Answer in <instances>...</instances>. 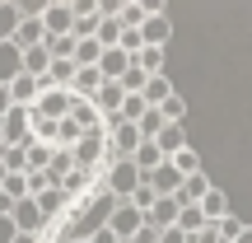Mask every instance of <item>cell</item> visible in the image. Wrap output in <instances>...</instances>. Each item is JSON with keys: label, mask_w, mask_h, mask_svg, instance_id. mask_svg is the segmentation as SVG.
I'll return each mask as SVG.
<instances>
[{"label": "cell", "mask_w": 252, "mask_h": 243, "mask_svg": "<svg viewBox=\"0 0 252 243\" xmlns=\"http://www.w3.org/2000/svg\"><path fill=\"white\" fill-rule=\"evenodd\" d=\"M14 243H42V239H37V234H24V229H19V234H14Z\"/></svg>", "instance_id": "obj_38"}, {"label": "cell", "mask_w": 252, "mask_h": 243, "mask_svg": "<svg viewBox=\"0 0 252 243\" xmlns=\"http://www.w3.org/2000/svg\"><path fill=\"white\" fill-rule=\"evenodd\" d=\"M5 178H9V169H5V159H0V192H5Z\"/></svg>", "instance_id": "obj_39"}, {"label": "cell", "mask_w": 252, "mask_h": 243, "mask_svg": "<svg viewBox=\"0 0 252 243\" xmlns=\"http://www.w3.org/2000/svg\"><path fill=\"white\" fill-rule=\"evenodd\" d=\"M154 145H159L168 159H173V154H182V150H187V126H182V122H168V126H163V136H159Z\"/></svg>", "instance_id": "obj_15"}, {"label": "cell", "mask_w": 252, "mask_h": 243, "mask_svg": "<svg viewBox=\"0 0 252 243\" xmlns=\"http://www.w3.org/2000/svg\"><path fill=\"white\" fill-rule=\"evenodd\" d=\"M42 42H47L42 19H24V24H19V33H14V47H19V52H33V47H42Z\"/></svg>", "instance_id": "obj_13"}, {"label": "cell", "mask_w": 252, "mask_h": 243, "mask_svg": "<svg viewBox=\"0 0 252 243\" xmlns=\"http://www.w3.org/2000/svg\"><path fill=\"white\" fill-rule=\"evenodd\" d=\"M56 178V187H61V182H70L75 173H80V164H75V150H56L52 154V169H47Z\"/></svg>", "instance_id": "obj_19"}, {"label": "cell", "mask_w": 252, "mask_h": 243, "mask_svg": "<svg viewBox=\"0 0 252 243\" xmlns=\"http://www.w3.org/2000/svg\"><path fill=\"white\" fill-rule=\"evenodd\" d=\"M9 108H14V99H9V84H0V122L9 117Z\"/></svg>", "instance_id": "obj_34"}, {"label": "cell", "mask_w": 252, "mask_h": 243, "mask_svg": "<svg viewBox=\"0 0 252 243\" xmlns=\"http://www.w3.org/2000/svg\"><path fill=\"white\" fill-rule=\"evenodd\" d=\"M238 243H252V225H248V229H243V234H238Z\"/></svg>", "instance_id": "obj_40"}, {"label": "cell", "mask_w": 252, "mask_h": 243, "mask_svg": "<svg viewBox=\"0 0 252 243\" xmlns=\"http://www.w3.org/2000/svg\"><path fill=\"white\" fill-rule=\"evenodd\" d=\"M206 225H210V220H206V210H201V206H182V215H178V229H182L187 239H196Z\"/></svg>", "instance_id": "obj_23"}, {"label": "cell", "mask_w": 252, "mask_h": 243, "mask_svg": "<svg viewBox=\"0 0 252 243\" xmlns=\"http://www.w3.org/2000/svg\"><path fill=\"white\" fill-rule=\"evenodd\" d=\"M5 145H9V140H5V122H0V150H5Z\"/></svg>", "instance_id": "obj_41"}, {"label": "cell", "mask_w": 252, "mask_h": 243, "mask_svg": "<svg viewBox=\"0 0 252 243\" xmlns=\"http://www.w3.org/2000/svg\"><path fill=\"white\" fill-rule=\"evenodd\" d=\"M14 206H19V201L9 197V192H0V215H9V220H14Z\"/></svg>", "instance_id": "obj_36"}, {"label": "cell", "mask_w": 252, "mask_h": 243, "mask_svg": "<svg viewBox=\"0 0 252 243\" xmlns=\"http://www.w3.org/2000/svg\"><path fill=\"white\" fill-rule=\"evenodd\" d=\"M52 154H56V150H47V145L28 140V173H33V169H52Z\"/></svg>", "instance_id": "obj_29"}, {"label": "cell", "mask_w": 252, "mask_h": 243, "mask_svg": "<svg viewBox=\"0 0 252 243\" xmlns=\"http://www.w3.org/2000/svg\"><path fill=\"white\" fill-rule=\"evenodd\" d=\"M168 164H173V169L182 173V178H196V173H206V169H201V154L191 150V145H187V150H182V154H173Z\"/></svg>", "instance_id": "obj_24"}, {"label": "cell", "mask_w": 252, "mask_h": 243, "mask_svg": "<svg viewBox=\"0 0 252 243\" xmlns=\"http://www.w3.org/2000/svg\"><path fill=\"white\" fill-rule=\"evenodd\" d=\"M94 108H98L103 112V122H122V108H126V89H122V84H103V89H98V99H94Z\"/></svg>", "instance_id": "obj_5"}, {"label": "cell", "mask_w": 252, "mask_h": 243, "mask_svg": "<svg viewBox=\"0 0 252 243\" xmlns=\"http://www.w3.org/2000/svg\"><path fill=\"white\" fill-rule=\"evenodd\" d=\"M122 19H103L98 24V42H103V52H108V47H122Z\"/></svg>", "instance_id": "obj_28"}, {"label": "cell", "mask_w": 252, "mask_h": 243, "mask_svg": "<svg viewBox=\"0 0 252 243\" xmlns=\"http://www.w3.org/2000/svg\"><path fill=\"white\" fill-rule=\"evenodd\" d=\"M108 145H112V159H135L140 145H145V136H140L135 122H112L108 126Z\"/></svg>", "instance_id": "obj_2"}, {"label": "cell", "mask_w": 252, "mask_h": 243, "mask_svg": "<svg viewBox=\"0 0 252 243\" xmlns=\"http://www.w3.org/2000/svg\"><path fill=\"white\" fill-rule=\"evenodd\" d=\"M178 215H182V201L178 197H159V206H154L145 220H150L154 229H178Z\"/></svg>", "instance_id": "obj_10"}, {"label": "cell", "mask_w": 252, "mask_h": 243, "mask_svg": "<svg viewBox=\"0 0 252 243\" xmlns=\"http://www.w3.org/2000/svg\"><path fill=\"white\" fill-rule=\"evenodd\" d=\"M201 210H206V220H210V225H220V220H229V215H234V210H229V201H224V192H220V187H210V197L201 201Z\"/></svg>", "instance_id": "obj_22"}, {"label": "cell", "mask_w": 252, "mask_h": 243, "mask_svg": "<svg viewBox=\"0 0 252 243\" xmlns=\"http://www.w3.org/2000/svg\"><path fill=\"white\" fill-rule=\"evenodd\" d=\"M131 66H135V56H126L122 47H108V52H103V61H98V70H103V80H112V84H117L122 75L131 70Z\"/></svg>", "instance_id": "obj_9"}, {"label": "cell", "mask_w": 252, "mask_h": 243, "mask_svg": "<svg viewBox=\"0 0 252 243\" xmlns=\"http://www.w3.org/2000/svg\"><path fill=\"white\" fill-rule=\"evenodd\" d=\"M159 243H191V239L182 234V229H163V234H159Z\"/></svg>", "instance_id": "obj_35"}, {"label": "cell", "mask_w": 252, "mask_h": 243, "mask_svg": "<svg viewBox=\"0 0 252 243\" xmlns=\"http://www.w3.org/2000/svg\"><path fill=\"white\" fill-rule=\"evenodd\" d=\"M14 234H19V225L9 215H0V243H14Z\"/></svg>", "instance_id": "obj_32"}, {"label": "cell", "mask_w": 252, "mask_h": 243, "mask_svg": "<svg viewBox=\"0 0 252 243\" xmlns=\"http://www.w3.org/2000/svg\"><path fill=\"white\" fill-rule=\"evenodd\" d=\"M206 197H210V178H206V173L187 178V182H182V192H178V201H182V206H201Z\"/></svg>", "instance_id": "obj_18"}, {"label": "cell", "mask_w": 252, "mask_h": 243, "mask_svg": "<svg viewBox=\"0 0 252 243\" xmlns=\"http://www.w3.org/2000/svg\"><path fill=\"white\" fill-rule=\"evenodd\" d=\"M89 243H122V239H117V234H112V229H98V234H94Z\"/></svg>", "instance_id": "obj_37"}, {"label": "cell", "mask_w": 252, "mask_h": 243, "mask_svg": "<svg viewBox=\"0 0 252 243\" xmlns=\"http://www.w3.org/2000/svg\"><path fill=\"white\" fill-rule=\"evenodd\" d=\"M135 66H140L145 75H163V47H140V56H135Z\"/></svg>", "instance_id": "obj_25"}, {"label": "cell", "mask_w": 252, "mask_h": 243, "mask_svg": "<svg viewBox=\"0 0 252 243\" xmlns=\"http://www.w3.org/2000/svg\"><path fill=\"white\" fill-rule=\"evenodd\" d=\"M191 243H224V239H220V229H215V225H206V229H201V234L191 239Z\"/></svg>", "instance_id": "obj_33"}, {"label": "cell", "mask_w": 252, "mask_h": 243, "mask_svg": "<svg viewBox=\"0 0 252 243\" xmlns=\"http://www.w3.org/2000/svg\"><path fill=\"white\" fill-rule=\"evenodd\" d=\"M159 112H163V117H168V122H187V103H182V94H173V99L163 103Z\"/></svg>", "instance_id": "obj_31"}, {"label": "cell", "mask_w": 252, "mask_h": 243, "mask_svg": "<svg viewBox=\"0 0 252 243\" xmlns=\"http://www.w3.org/2000/svg\"><path fill=\"white\" fill-rule=\"evenodd\" d=\"M163 126H168V117H163L159 108H150V112L140 117V136H145V140H159V136H163Z\"/></svg>", "instance_id": "obj_27"}, {"label": "cell", "mask_w": 252, "mask_h": 243, "mask_svg": "<svg viewBox=\"0 0 252 243\" xmlns=\"http://www.w3.org/2000/svg\"><path fill=\"white\" fill-rule=\"evenodd\" d=\"M98 182H103V192H112L117 201H131L135 192L145 187V173L135 169V159H117V164H112V169L103 173Z\"/></svg>", "instance_id": "obj_1"}, {"label": "cell", "mask_w": 252, "mask_h": 243, "mask_svg": "<svg viewBox=\"0 0 252 243\" xmlns=\"http://www.w3.org/2000/svg\"><path fill=\"white\" fill-rule=\"evenodd\" d=\"M75 42H80V47H75V66H80V70L103 61V42H98V37H75Z\"/></svg>", "instance_id": "obj_21"}, {"label": "cell", "mask_w": 252, "mask_h": 243, "mask_svg": "<svg viewBox=\"0 0 252 243\" xmlns=\"http://www.w3.org/2000/svg\"><path fill=\"white\" fill-rule=\"evenodd\" d=\"M173 94H178V89H173V80H168V75H154V80L145 84V94H140V99L150 103V108H163V103H168Z\"/></svg>", "instance_id": "obj_17"}, {"label": "cell", "mask_w": 252, "mask_h": 243, "mask_svg": "<svg viewBox=\"0 0 252 243\" xmlns=\"http://www.w3.org/2000/svg\"><path fill=\"white\" fill-rule=\"evenodd\" d=\"M215 229H220V239H224V243H238V234H243L248 225H243V220H238V215H229V220H220Z\"/></svg>", "instance_id": "obj_30"}, {"label": "cell", "mask_w": 252, "mask_h": 243, "mask_svg": "<svg viewBox=\"0 0 252 243\" xmlns=\"http://www.w3.org/2000/svg\"><path fill=\"white\" fill-rule=\"evenodd\" d=\"M182 182H187V178H182L173 164H159V169L150 173V187L159 192V197H178V192H182Z\"/></svg>", "instance_id": "obj_7"}, {"label": "cell", "mask_w": 252, "mask_h": 243, "mask_svg": "<svg viewBox=\"0 0 252 243\" xmlns=\"http://www.w3.org/2000/svg\"><path fill=\"white\" fill-rule=\"evenodd\" d=\"M42 28H47V37H75V9H70V0H52L47 14H42Z\"/></svg>", "instance_id": "obj_3"}, {"label": "cell", "mask_w": 252, "mask_h": 243, "mask_svg": "<svg viewBox=\"0 0 252 243\" xmlns=\"http://www.w3.org/2000/svg\"><path fill=\"white\" fill-rule=\"evenodd\" d=\"M19 24H24V9H19V0H0V42H14Z\"/></svg>", "instance_id": "obj_14"}, {"label": "cell", "mask_w": 252, "mask_h": 243, "mask_svg": "<svg viewBox=\"0 0 252 243\" xmlns=\"http://www.w3.org/2000/svg\"><path fill=\"white\" fill-rule=\"evenodd\" d=\"M24 75V52L14 42H0V84H14Z\"/></svg>", "instance_id": "obj_12"}, {"label": "cell", "mask_w": 252, "mask_h": 243, "mask_svg": "<svg viewBox=\"0 0 252 243\" xmlns=\"http://www.w3.org/2000/svg\"><path fill=\"white\" fill-rule=\"evenodd\" d=\"M159 164H168V154H163V150H159L154 140H145V145H140V154H135V169H140L145 178H150V173L159 169Z\"/></svg>", "instance_id": "obj_20"}, {"label": "cell", "mask_w": 252, "mask_h": 243, "mask_svg": "<svg viewBox=\"0 0 252 243\" xmlns=\"http://www.w3.org/2000/svg\"><path fill=\"white\" fill-rule=\"evenodd\" d=\"M9 99H14V108H37V80L33 75H19L9 84Z\"/></svg>", "instance_id": "obj_16"}, {"label": "cell", "mask_w": 252, "mask_h": 243, "mask_svg": "<svg viewBox=\"0 0 252 243\" xmlns=\"http://www.w3.org/2000/svg\"><path fill=\"white\" fill-rule=\"evenodd\" d=\"M145 225H150V220H145V210H135L131 201H122V206H117V215H112V225H108V229H112V234H117L122 243H131V239L140 234Z\"/></svg>", "instance_id": "obj_4"}, {"label": "cell", "mask_w": 252, "mask_h": 243, "mask_svg": "<svg viewBox=\"0 0 252 243\" xmlns=\"http://www.w3.org/2000/svg\"><path fill=\"white\" fill-rule=\"evenodd\" d=\"M140 37H145V47H163V42H168V37H173V19H168V9H163V14H150V19H145Z\"/></svg>", "instance_id": "obj_8"}, {"label": "cell", "mask_w": 252, "mask_h": 243, "mask_svg": "<svg viewBox=\"0 0 252 243\" xmlns=\"http://www.w3.org/2000/svg\"><path fill=\"white\" fill-rule=\"evenodd\" d=\"M0 159H5L9 173H28V145H5V150H0Z\"/></svg>", "instance_id": "obj_26"}, {"label": "cell", "mask_w": 252, "mask_h": 243, "mask_svg": "<svg viewBox=\"0 0 252 243\" xmlns=\"http://www.w3.org/2000/svg\"><path fill=\"white\" fill-rule=\"evenodd\" d=\"M14 225L24 229V234H42V229H47V215H42V206L28 197V201H19V206H14Z\"/></svg>", "instance_id": "obj_6"}, {"label": "cell", "mask_w": 252, "mask_h": 243, "mask_svg": "<svg viewBox=\"0 0 252 243\" xmlns=\"http://www.w3.org/2000/svg\"><path fill=\"white\" fill-rule=\"evenodd\" d=\"M103 84H108V80H103V70H98V66H84V70L75 75L70 94H75V99H98V89H103Z\"/></svg>", "instance_id": "obj_11"}]
</instances>
